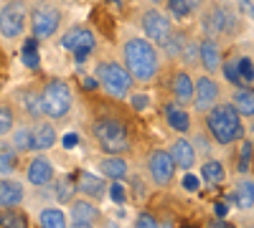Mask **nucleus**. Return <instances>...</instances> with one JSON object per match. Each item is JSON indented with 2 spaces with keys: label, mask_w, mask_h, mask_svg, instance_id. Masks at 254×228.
Segmentation results:
<instances>
[{
  "label": "nucleus",
  "mask_w": 254,
  "mask_h": 228,
  "mask_svg": "<svg viewBox=\"0 0 254 228\" xmlns=\"http://www.w3.org/2000/svg\"><path fill=\"white\" fill-rule=\"evenodd\" d=\"M74 180H76V190H79L84 198H89V200H94V203H102L104 198H107L110 185H107V178H104L102 173L94 175V173H89V170H76Z\"/></svg>",
  "instance_id": "obj_18"
},
{
  "label": "nucleus",
  "mask_w": 254,
  "mask_h": 228,
  "mask_svg": "<svg viewBox=\"0 0 254 228\" xmlns=\"http://www.w3.org/2000/svg\"><path fill=\"white\" fill-rule=\"evenodd\" d=\"M252 152H254V142H249L244 137L242 144H239V155H237V173L239 175L252 173Z\"/></svg>",
  "instance_id": "obj_34"
},
{
  "label": "nucleus",
  "mask_w": 254,
  "mask_h": 228,
  "mask_svg": "<svg viewBox=\"0 0 254 228\" xmlns=\"http://www.w3.org/2000/svg\"><path fill=\"white\" fill-rule=\"evenodd\" d=\"M158 79L165 96L181 101L183 107H193V76L186 66H171L168 71H160Z\"/></svg>",
  "instance_id": "obj_8"
},
{
  "label": "nucleus",
  "mask_w": 254,
  "mask_h": 228,
  "mask_svg": "<svg viewBox=\"0 0 254 228\" xmlns=\"http://www.w3.org/2000/svg\"><path fill=\"white\" fill-rule=\"evenodd\" d=\"M94 79H97L99 89L112 99L125 101L135 89L132 74L127 71L125 64H120V61H115V58H99L94 64Z\"/></svg>",
  "instance_id": "obj_5"
},
{
  "label": "nucleus",
  "mask_w": 254,
  "mask_h": 228,
  "mask_svg": "<svg viewBox=\"0 0 254 228\" xmlns=\"http://www.w3.org/2000/svg\"><path fill=\"white\" fill-rule=\"evenodd\" d=\"M122 64L132 74L135 84H153L163 71L158 46L145 36H130L122 44Z\"/></svg>",
  "instance_id": "obj_2"
},
{
  "label": "nucleus",
  "mask_w": 254,
  "mask_h": 228,
  "mask_svg": "<svg viewBox=\"0 0 254 228\" xmlns=\"http://www.w3.org/2000/svg\"><path fill=\"white\" fill-rule=\"evenodd\" d=\"M229 203H234L239 211L254 208V178H239L229 193Z\"/></svg>",
  "instance_id": "obj_24"
},
{
  "label": "nucleus",
  "mask_w": 254,
  "mask_h": 228,
  "mask_svg": "<svg viewBox=\"0 0 254 228\" xmlns=\"http://www.w3.org/2000/svg\"><path fill=\"white\" fill-rule=\"evenodd\" d=\"M150 5H160V3H165V0H147Z\"/></svg>",
  "instance_id": "obj_44"
},
{
  "label": "nucleus",
  "mask_w": 254,
  "mask_h": 228,
  "mask_svg": "<svg viewBox=\"0 0 254 228\" xmlns=\"http://www.w3.org/2000/svg\"><path fill=\"white\" fill-rule=\"evenodd\" d=\"M237 3H239L242 15L249 18V20H254V0H237Z\"/></svg>",
  "instance_id": "obj_41"
},
{
  "label": "nucleus",
  "mask_w": 254,
  "mask_h": 228,
  "mask_svg": "<svg viewBox=\"0 0 254 228\" xmlns=\"http://www.w3.org/2000/svg\"><path fill=\"white\" fill-rule=\"evenodd\" d=\"M20 56H23V64H26L28 69H38L41 58H38V38H36V36H31L26 44H23V51H20Z\"/></svg>",
  "instance_id": "obj_36"
},
{
  "label": "nucleus",
  "mask_w": 254,
  "mask_h": 228,
  "mask_svg": "<svg viewBox=\"0 0 254 228\" xmlns=\"http://www.w3.org/2000/svg\"><path fill=\"white\" fill-rule=\"evenodd\" d=\"M168 152H171L173 162L178 165V170H186V173H188V170L198 162L196 147H193V142H190V137H188V135H178V137L171 142Z\"/></svg>",
  "instance_id": "obj_21"
},
{
  "label": "nucleus",
  "mask_w": 254,
  "mask_h": 228,
  "mask_svg": "<svg viewBox=\"0 0 254 228\" xmlns=\"http://www.w3.org/2000/svg\"><path fill=\"white\" fill-rule=\"evenodd\" d=\"M201 180H203L206 185H211V188H219V185H224V180H226L224 162L216 160V157L203 160V165H201Z\"/></svg>",
  "instance_id": "obj_26"
},
{
  "label": "nucleus",
  "mask_w": 254,
  "mask_h": 228,
  "mask_svg": "<svg viewBox=\"0 0 254 228\" xmlns=\"http://www.w3.org/2000/svg\"><path fill=\"white\" fill-rule=\"evenodd\" d=\"M56 178L54 162L46 157V152H36L28 162H26V182L33 188H49Z\"/></svg>",
  "instance_id": "obj_16"
},
{
  "label": "nucleus",
  "mask_w": 254,
  "mask_h": 228,
  "mask_svg": "<svg viewBox=\"0 0 254 228\" xmlns=\"http://www.w3.org/2000/svg\"><path fill=\"white\" fill-rule=\"evenodd\" d=\"M147 198V188H145V180L140 175H132L130 178V200L132 203H142Z\"/></svg>",
  "instance_id": "obj_37"
},
{
  "label": "nucleus",
  "mask_w": 254,
  "mask_h": 228,
  "mask_svg": "<svg viewBox=\"0 0 254 228\" xmlns=\"http://www.w3.org/2000/svg\"><path fill=\"white\" fill-rule=\"evenodd\" d=\"M221 99V87H219V81L211 76V74H198L193 79V107L203 114L206 109H211L216 104V101Z\"/></svg>",
  "instance_id": "obj_15"
},
{
  "label": "nucleus",
  "mask_w": 254,
  "mask_h": 228,
  "mask_svg": "<svg viewBox=\"0 0 254 228\" xmlns=\"http://www.w3.org/2000/svg\"><path fill=\"white\" fill-rule=\"evenodd\" d=\"M198 41H201V38H193V36L188 33L186 44H183V48H181V56H178V64H181V66H186V69L201 66V64H198Z\"/></svg>",
  "instance_id": "obj_30"
},
{
  "label": "nucleus",
  "mask_w": 254,
  "mask_h": 228,
  "mask_svg": "<svg viewBox=\"0 0 254 228\" xmlns=\"http://www.w3.org/2000/svg\"><path fill=\"white\" fill-rule=\"evenodd\" d=\"M135 223H137V226H147V228H153V226H160V218H158L153 211H147V208H145V211H140V213H137V221H135Z\"/></svg>",
  "instance_id": "obj_39"
},
{
  "label": "nucleus",
  "mask_w": 254,
  "mask_h": 228,
  "mask_svg": "<svg viewBox=\"0 0 254 228\" xmlns=\"http://www.w3.org/2000/svg\"><path fill=\"white\" fill-rule=\"evenodd\" d=\"M127 99L132 101V109H135L137 114L147 109V96H145V94H130V96H127Z\"/></svg>",
  "instance_id": "obj_40"
},
{
  "label": "nucleus",
  "mask_w": 254,
  "mask_h": 228,
  "mask_svg": "<svg viewBox=\"0 0 254 228\" xmlns=\"http://www.w3.org/2000/svg\"><path fill=\"white\" fill-rule=\"evenodd\" d=\"M10 142L20 155L31 152V124H15L10 132Z\"/></svg>",
  "instance_id": "obj_32"
},
{
  "label": "nucleus",
  "mask_w": 254,
  "mask_h": 228,
  "mask_svg": "<svg viewBox=\"0 0 254 228\" xmlns=\"http://www.w3.org/2000/svg\"><path fill=\"white\" fill-rule=\"evenodd\" d=\"M208 132H198V135H193V147H196V155L201 152V155H208V150H211V144H208Z\"/></svg>",
  "instance_id": "obj_38"
},
{
  "label": "nucleus",
  "mask_w": 254,
  "mask_h": 228,
  "mask_svg": "<svg viewBox=\"0 0 254 228\" xmlns=\"http://www.w3.org/2000/svg\"><path fill=\"white\" fill-rule=\"evenodd\" d=\"M140 28H142L145 38H150L158 48H165V44L171 41V36H173V31H176L171 15H165V13L158 10L155 5H153V8H145V10L140 13Z\"/></svg>",
  "instance_id": "obj_10"
},
{
  "label": "nucleus",
  "mask_w": 254,
  "mask_h": 228,
  "mask_svg": "<svg viewBox=\"0 0 254 228\" xmlns=\"http://www.w3.org/2000/svg\"><path fill=\"white\" fill-rule=\"evenodd\" d=\"M221 61H224L221 41L211 38V36H203L198 41V64H201V69L211 76H216V74H221Z\"/></svg>",
  "instance_id": "obj_20"
},
{
  "label": "nucleus",
  "mask_w": 254,
  "mask_h": 228,
  "mask_svg": "<svg viewBox=\"0 0 254 228\" xmlns=\"http://www.w3.org/2000/svg\"><path fill=\"white\" fill-rule=\"evenodd\" d=\"M237 79L239 87H254V61L244 53H237Z\"/></svg>",
  "instance_id": "obj_33"
},
{
  "label": "nucleus",
  "mask_w": 254,
  "mask_h": 228,
  "mask_svg": "<svg viewBox=\"0 0 254 228\" xmlns=\"http://www.w3.org/2000/svg\"><path fill=\"white\" fill-rule=\"evenodd\" d=\"M0 91H3V84H0Z\"/></svg>",
  "instance_id": "obj_47"
},
{
  "label": "nucleus",
  "mask_w": 254,
  "mask_h": 228,
  "mask_svg": "<svg viewBox=\"0 0 254 228\" xmlns=\"http://www.w3.org/2000/svg\"><path fill=\"white\" fill-rule=\"evenodd\" d=\"M145 170H147V175H150V180H153V185L158 190H168L176 182L178 165L173 162V157H171L168 150L150 147L145 152Z\"/></svg>",
  "instance_id": "obj_7"
},
{
  "label": "nucleus",
  "mask_w": 254,
  "mask_h": 228,
  "mask_svg": "<svg viewBox=\"0 0 254 228\" xmlns=\"http://www.w3.org/2000/svg\"><path fill=\"white\" fill-rule=\"evenodd\" d=\"M97 168L112 182H122V180L130 178V162H127L125 155H104V157H99Z\"/></svg>",
  "instance_id": "obj_22"
},
{
  "label": "nucleus",
  "mask_w": 254,
  "mask_h": 228,
  "mask_svg": "<svg viewBox=\"0 0 254 228\" xmlns=\"http://www.w3.org/2000/svg\"><path fill=\"white\" fill-rule=\"evenodd\" d=\"M87 132L102 155L130 157L137 150L142 122L140 114L127 107L122 99H112L107 94H87Z\"/></svg>",
  "instance_id": "obj_1"
},
{
  "label": "nucleus",
  "mask_w": 254,
  "mask_h": 228,
  "mask_svg": "<svg viewBox=\"0 0 254 228\" xmlns=\"http://www.w3.org/2000/svg\"><path fill=\"white\" fill-rule=\"evenodd\" d=\"M229 101L234 104V109L244 119H252L254 117V87H234Z\"/></svg>",
  "instance_id": "obj_25"
},
{
  "label": "nucleus",
  "mask_w": 254,
  "mask_h": 228,
  "mask_svg": "<svg viewBox=\"0 0 254 228\" xmlns=\"http://www.w3.org/2000/svg\"><path fill=\"white\" fill-rule=\"evenodd\" d=\"M28 0H8V3L0 8V36L15 41L26 33L28 28Z\"/></svg>",
  "instance_id": "obj_9"
},
{
  "label": "nucleus",
  "mask_w": 254,
  "mask_h": 228,
  "mask_svg": "<svg viewBox=\"0 0 254 228\" xmlns=\"http://www.w3.org/2000/svg\"><path fill=\"white\" fill-rule=\"evenodd\" d=\"M56 142H59V130L54 119L41 117L31 122V152H49L56 147Z\"/></svg>",
  "instance_id": "obj_17"
},
{
  "label": "nucleus",
  "mask_w": 254,
  "mask_h": 228,
  "mask_svg": "<svg viewBox=\"0 0 254 228\" xmlns=\"http://www.w3.org/2000/svg\"><path fill=\"white\" fill-rule=\"evenodd\" d=\"M36 3H49V0H36Z\"/></svg>",
  "instance_id": "obj_46"
},
{
  "label": "nucleus",
  "mask_w": 254,
  "mask_h": 228,
  "mask_svg": "<svg viewBox=\"0 0 254 228\" xmlns=\"http://www.w3.org/2000/svg\"><path fill=\"white\" fill-rule=\"evenodd\" d=\"M15 124H18V109L13 107V101L10 99L0 101V137H8Z\"/></svg>",
  "instance_id": "obj_29"
},
{
  "label": "nucleus",
  "mask_w": 254,
  "mask_h": 228,
  "mask_svg": "<svg viewBox=\"0 0 254 228\" xmlns=\"http://www.w3.org/2000/svg\"><path fill=\"white\" fill-rule=\"evenodd\" d=\"M20 170V152L13 147V142H3L0 137V175H13Z\"/></svg>",
  "instance_id": "obj_27"
},
{
  "label": "nucleus",
  "mask_w": 254,
  "mask_h": 228,
  "mask_svg": "<svg viewBox=\"0 0 254 228\" xmlns=\"http://www.w3.org/2000/svg\"><path fill=\"white\" fill-rule=\"evenodd\" d=\"M252 173H254V152H252Z\"/></svg>",
  "instance_id": "obj_45"
},
{
  "label": "nucleus",
  "mask_w": 254,
  "mask_h": 228,
  "mask_svg": "<svg viewBox=\"0 0 254 228\" xmlns=\"http://www.w3.org/2000/svg\"><path fill=\"white\" fill-rule=\"evenodd\" d=\"M69 221H71V226L92 228V226H102L104 223V213L94 205V200H89V198H74L71 200V211H69Z\"/></svg>",
  "instance_id": "obj_19"
},
{
  "label": "nucleus",
  "mask_w": 254,
  "mask_h": 228,
  "mask_svg": "<svg viewBox=\"0 0 254 228\" xmlns=\"http://www.w3.org/2000/svg\"><path fill=\"white\" fill-rule=\"evenodd\" d=\"M13 107L18 109V117H26L28 122H36L44 117V107H41V87L38 84H23L15 87L10 94Z\"/></svg>",
  "instance_id": "obj_12"
},
{
  "label": "nucleus",
  "mask_w": 254,
  "mask_h": 228,
  "mask_svg": "<svg viewBox=\"0 0 254 228\" xmlns=\"http://www.w3.org/2000/svg\"><path fill=\"white\" fill-rule=\"evenodd\" d=\"M201 28L203 36L211 38H237L242 33V18L229 5V0H214L201 13Z\"/></svg>",
  "instance_id": "obj_4"
},
{
  "label": "nucleus",
  "mask_w": 254,
  "mask_h": 228,
  "mask_svg": "<svg viewBox=\"0 0 254 228\" xmlns=\"http://www.w3.org/2000/svg\"><path fill=\"white\" fill-rule=\"evenodd\" d=\"M41 107H44V117L54 122H64L71 109H74V91L66 79L49 76L41 84Z\"/></svg>",
  "instance_id": "obj_6"
},
{
  "label": "nucleus",
  "mask_w": 254,
  "mask_h": 228,
  "mask_svg": "<svg viewBox=\"0 0 254 228\" xmlns=\"http://www.w3.org/2000/svg\"><path fill=\"white\" fill-rule=\"evenodd\" d=\"M76 180L71 175H59L54 178V195L61 205H71V200L76 198Z\"/></svg>",
  "instance_id": "obj_28"
},
{
  "label": "nucleus",
  "mask_w": 254,
  "mask_h": 228,
  "mask_svg": "<svg viewBox=\"0 0 254 228\" xmlns=\"http://www.w3.org/2000/svg\"><path fill=\"white\" fill-rule=\"evenodd\" d=\"M203 127L211 135L216 144L229 147L234 142H242L247 137V127H244V117L234 109L231 101H216L211 109L203 112Z\"/></svg>",
  "instance_id": "obj_3"
},
{
  "label": "nucleus",
  "mask_w": 254,
  "mask_h": 228,
  "mask_svg": "<svg viewBox=\"0 0 254 228\" xmlns=\"http://www.w3.org/2000/svg\"><path fill=\"white\" fill-rule=\"evenodd\" d=\"M61 48L64 51H71L74 58H76V64H81L84 58L89 56V51H94L97 46V36L89 26H71L66 33L61 36Z\"/></svg>",
  "instance_id": "obj_13"
},
{
  "label": "nucleus",
  "mask_w": 254,
  "mask_h": 228,
  "mask_svg": "<svg viewBox=\"0 0 254 228\" xmlns=\"http://www.w3.org/2000/svg\"><path fill=\"white\" fill-rule=\"evenodd\" d=\"M26 200V185L8 175H0V208H15Z\"/></svg>",
  "instance_id": "obj_23"
},
{
  "label": "nucleus",
  "mask_w": 254,
  "mask_h": 228,
  "mask_svg": "<svg viewBox=\"0 0 254 228\" xmlns=\"http://www.w3.org/2000/svg\"><path fill=\"white\" fill-rule=\"evenodd\" d=\"M66 223H69V216L61 208H54V205H49V208L38 213V226H44V228H64Z\"/></svg>",
  "instance_id": "obj_31"
},
{
  "label": "nucleus",
  "mask_w": 254,
  "mask_h": 228,
  "mask_svg": "<svg viewBox=\"0 0 254 228\" xmlns=\"http://www.w3.org/2000/svg\"><path fill=\"white\" fill-rule=\"evenodd\" d=\"M160 117L176 135H190L193 132V114H190V107H183L181 101H176L171 96L160 99Z\"/></svg>",
  "instance_id": "obj_14"
},
{
  "label": "nucleus",
  "mask_w": 254,
  "mask_h": 228,
  "mask_svg": "<svg viewBox=\"0 0 254 228\" xmlns=\"http://www.w3.org/2000/svg\"><path fill=\"white\" fill-rule=\"evenodd\" d=\"M165 5H168L171 18H176V20H186L190 13H193V8H196L193 0H165Z\"/></svg>",
  "instance_id": "obj_35"
},
{
  "label": "nucleus",
  "mask_w": 254,
  "mask_h": 228,
  "mask_svg": "<svg viewBox=\"0 0 254 228\" xmlns=\"http://www.w3.org/2000/svg\"><path fill=\"white\" fill-rule=\"evenodd\" d=\"M64 23V13L61 8L56 5H36L31 13H28V28H31V36H36L38 41H49L59 33Z\"/></svg>",
  "instance_id": "obj_11"
},
{
  "label": "nucleus",
  "mask_w": 254,
  "mask_h": 228,
  "mask_svg": "<svg viewBox=\"0 0 254 228\" xmlns=\"http://www.w3.org/2000/svg\"><path fill=\"white\" fill-rule=\"evenodd\" d=\"M8 69V53L3 51V46H0V71Z\"/></svg>",
  "instance_id": "obj_43"
},
{
  "label": "nucleus",
  "mask_w": 254,
  "mask_h": 228,
  "mask_svg": "<svg viewBox=\"0 0 254 228\" xmlns=\"http://www.w3.org/2000/svg\"><path fill=\"white\" fill-rule=\"evenodd\" d=\"M112 198H115L117 203H122V200H127V195H125V190L120 188V185H115V190H112Z\"/></svg>",
  "instance_id": "obj_42"
}]
</instances>
